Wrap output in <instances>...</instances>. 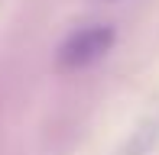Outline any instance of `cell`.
Here are the masks:
<instances>
[{
	"label": "cell",
	"mask_w": 159,
	"mask_h": 155,
	"mask_svg": "<svg viewBox=\"0 0 159 155\" xmlns=\"http://www.w3.org/2000/svg\"><path fill=\"white\" fill-rule=\"evenodd\" d=\"M114 26L98 23V26H84V29L71 32L59 48V68L62 71H81L91 68L94 61H101L114 45Z\"/></svg>",
	"instance_id": "1"
}]
</instances>
